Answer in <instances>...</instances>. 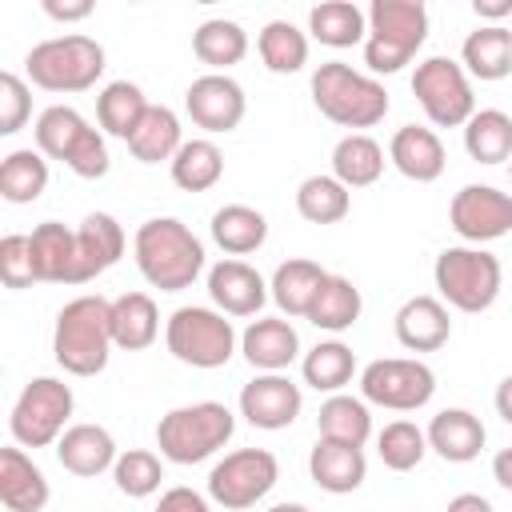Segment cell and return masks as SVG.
<instances>
[{
	"label": "cell",
	"mask_w": 512,
	"mask_h": 512,
	"mask_svg": "<svg viewBox=\"0 0 512 512\" xmlns=\"http://www.w3.org/2000/svg\"><path fill=\"white\" fill-rule=\"evenodd\" d=\"M32 116V88L16 72H0V136H16Z\"/></svg>",
	"instance_id": "bcb514c9"
},
{
	"label": "cell",
	"mask_w": 512,
	"mask_h": 512,
	"mask_svg": "<svg viewBox=\"0 0 512 512\" xmlns=\"http://www.w3.org/2000/svg\"><path fill=\"white\" fill-rule=\"evenodd\" d=\"M388 160L400 176L416 180V184H432L444 176V164H448V152H444V140L424 128V124H404L392 132L388 140Z\"/></svg>",
	"instance_id": "ac0fdd59"
},
{
	"label": "cell",
	"mask_w": 512,
	"mask_h": 512,
	"mask_svg": "<svg viewBox=\"0 0 512 512\" xmlns=\"http://www.w3.org/2000/svg\"><path fill=\"white\" fill-rule=\"evenodd\" d=\"M240 352L256 372H284L300 356V336L284 316H256L240 332Z\"/></svg>",
	"instance_id": "ffe728a7"
},
{
	"label": "cell",
	"mask_w": 512,
	"mask_h": 512,
	"mask_svg": "<svg viewBox=\"0 0 512 512\" xmlns=\"http://www.w3.org/2000/svg\"><path fill=\"white\" fill-rule=\"evenodd\" d=\"M164 344H168V352H172L180 364L212 372V368H224V364L236 356L240 336H236L232 320H228L220 308L184 304V308H176V312L168 316V324H164Z\"/></svg>",
	"instance_id": "9c48e42d"
},
{
	"label": "cell",
	"mask_w": 512,
	"mask_h": 512,
	"mask_svg": "<svg viewBox=\"0 0 512 512\" xmlns=\"http://www.w3.org/2000/svg\"><path fill=\"white\" fill-rule=\"evenodd\" d=\"M256 52L264 60L268 72L276 76H292L308 64V36L292 24V20H268L256 36Z\"/></svg>",
	"instance_id": "b9f144b4"
},
{
	"label": "cell",
	"mask_w": 512,
	"mask_h": 512,
	"mask_svg": "<svg viewBox=\"0 0 512 512\" xmlns=\"http://www.w3.org/2000/svg\"><path fill=\"white\" fill-rule=\"evenodd\" d=\"M156 512H212V504H208V496H200L196 488H184V484H176V488L160 492V504H156Z\"/></svg>",
	"instance_id": "c3c4849f"
},
{
	"label": "cell",
	"mask_w": 512,
	"mask_h": 512,
	"mask_svg": "<svg viewBox=\"0 0 512 512\" xmlns=\"http://www.w3.org/2000/svg\"><path fill=\"white\" fill-rule=\"evenodd\" d=\"M140 276L160 292H184L204 272V244L176 216H152L132 236Z\"/></svg>",
	"instance_id": "6da1fadb"
},
{
	"label": "cell",
	"mask_w": 512,
	"mask_h": 512,
	"mask_svg": "<svg viewBox=\"0 0 512 512\" xmlns=\"http://www.w3.org/2000/svg\"><path fill=\"white\" fill-rule=\"evenodd\" d=\"M312 104L340 128H372L388 116V92L376 76L356 72L344 60H328L312 72Z\"/></svg>",
	"instance_id": "3957f363"
},
{
	"label": "cell",
	"mask_w": 512,
	"mask_h": 512,
	"mask_svg": "<svg viewBox=\"0 0 512 512\" xmlns=\"http://www.w3.org/2000/svg\"><path fill=\"white\" fill-rule=\"evenodd\" d=\"M36 148L48 156V160H60L68 164L80 180H100L108 176L112 168V156H108V144H104V132L92 128L72 104H52L36 116Z\"/></svg>",
	"instance_id": "8992f818"
},
{
	"label": "cell",
	"mask_w": 512,
	"mask_h": 512,
	"mask_svg": "<svg viewBox=\"0 0 512 512\" xmlns=\"http://www.w3.org/2000/svg\"><path fill=\"white\" fill-rule=\"evenodd\" d=\"M436 372L416 356H380L360 368V396L376 408L416 412L432 400Z\"/></svg>",
	"instance_id": "4fadbf2b"
},
{
	"label": "cell",
	"mask_w": 512,
	"mask_h": 512,
	"mask_svg": "<svg viewBox=\"0 0 512 512\" xmlns=\"http://www.w3.org/2000/svg\"><path fill=\"white\" fill-rule=\"evenodd\" d=\"M412 96L436 128H464L476 112L472 76L452 56H428L412 72Z\"/></svg>",
	"instance_id": "8fae6325"
},
{
	"label": "cell",
	"mask_w": 512,
	"mask_h": 512,
	"mask_svg": "<svg viewBox=\"0 0 512 512\" xmlns=\"http://www.w3.org/2000/svg\"><path fill=\"white\" fill-rule=\"evenodd\" d=\"M72 408H76V396L64 380L56 376H36L24 384V392L16 396L12 404V416H8V432L20 448H48L56 444L72 424Z\"/></svg>",
	"instance_id": "30bf717a"
},
{
	"label": "cell",
	"mask_w": 512,
	"mask_h": 512,
	"mask_svg": "<svg viewBox=\"0 0 512 512\" xmlns=\"http://www.w3.org/2000/svg\"><path fill=\"white\" fill-rule=\"evenodd\" d=\"M208 296L224 316H260L268 304V280L248 264V260H220L208 268Z\"/></svg>",
	"instance_id": "e0dca14e"
},
{
	"label": "cell",
	"mask_w": 512,
	"mask_h": 512,
	"mask_svg": "<svg viewBox=\"0 0 512 512\" xmlns=\"http://www.w3.org/2000/svg\"><path fill=\"white\" fill-rule=\"evenodd\" d=\"M172 184L184 188V192H208L220 184L224 176V152L216 148V140L208 136H196V140H184L180 152L172 156Z\"/></svg>",
	"instance_id": "d590c367"
},
{
	"label": "cell",
	"mask_w": 512,
	"mask_h": 512,
	"mask_svg": "<svg viewBox=\"0 0 512 512\" xmlns=\"http://www.w3.org/2000/svg\"><path fill=\"white\" fill-rule=\"evenodd\" d=\"M508 176H512V160H508Z\"/></svg>",
	"instance_id": "9f6ffc18"
},
{
	"label": "cell",
	"mask_w": 512,
	"mask_h": 512,
	"mask_svg": "<svg viewBox=\"0 0 512 512\" xmlns=\"http://www.w3.org/2000/svg\"><path fill=\"white\" fill-rule=\"evenodd\" d=\"M184 112L196 128H204L208 136H220V132H232L240 128L244 112H248V96L244 88L228 76V72H204L188 84L184 92Z\"/></svg>",
	"instance_id": "9a60e30c"
},
{
	"label": "cell",
	"mask_w": 512,
	"mask_h": 512,
	"mask_svg": "<svg viewBox=\"0 0 512 512\" xmlns=\"http://www.w3.org/2000/svg\"><path fill=\"white\" fill-rule=\"evenodd\" d=\"M324 276H328V272H324L316 260L292 256V260L276 264V272H272V280H268V292H272V300H276V308H280L284 316H308V308H312V300H316Z\"/></svg>",
	"instance_id": "83f0119b"
},
{
	"label": "cell",
	"mask_w": 512,
	"mask_h": 512,
	"mask_svg": "<svg viewBox=\"0 0 512 512\" xmlns=\"http://www.w3.org/2000/svg\"><path fill=\"white\" fill-rule=\"evenodd\" d=\"M460 64L472 80H504L512 72V32L504 24H480L464 36Z\"/></svg>",
	"instance_id": "4316f807"
},
{
	"label": "cell",
	"mask_w": 512,
	"mask_h": 512,
	"mask_svg": "<svg viewBox=\"0 0 512 512\" xmlns=\"http://www.w3.org/2000/svg\"><path fill=\"white\" fill-rule=\"evenodd\" d=\"M492 400H496L500 420H504V424H512V372H508V376L496 384V396H492Z\"/></svg>",
	"instance_id": "db71d44e"
},
{
	"label": "cell",
	"mask_w": 512,
	"mask_h": 512,
	"mask_svg": "<svg viewBox=\"0 0 512 512\" xmlns=\"http://www.w3.org/2000/svg\"><path fill=\"white\" fill-rule=\"evenodd\" d=\"M268 512H312V508H304V504H288V500H284V504H272Z\"/></svg>",
	"instance_id": "11a10c76"
},
{
	"label": "cell",
	"mask_w": 512,
	"mask_h": 512,
	"mask_svg": "<svg viewBox=\"0 0 512 512\" xmlns=\"http://www.w3.org/2000/svg\"><path fill=\"white\" fill-rule=\"evenodd\" d=\"M48 496H52V488H48L44 472L36 468V460L20 444L0 448V504L8 512H40L48 504Z\"/></svg>",
	"instance_id": "d4e9b609"
},
{
	"label": "cell",
	"mask_w": 512,
	"mask_h": 512,
	"mask_svg": "<svg viewBox=\"0 0 512 512\" xmlns=\"http://www.w3.org/2000/svg\"><path fill=\"white\" fill-rule=\"evenodd\" d=\"M392 324H396V340L408 352H436L452 336L448 304L440 296H412V300H404Z\"/></svg>",
	"instance_id": "603a6c76"
},
{
	"label": "cell",
	"mask_w": 512,
	"mask_h": 512,
	"mask_svg": "<svg viewBox=\"0 0 512 512\" xmlns=\"http://www.w3.org/2000/svg\"><path fill=\"white\" fill-rule=\"evenodd\" d=\"M192 52L212 72H228L232 64H240L248 56V32L236 20H204L192 32Z\"/></svg>",
	"instance_id": "60d3db41"
},
{
	"label": "cell",
	"mask_w": 512,
	"mask_h": 512,
	"mask_svg": "<svg viewBox=\"0 0 512 512\" xmlns=\"http://www.w3.org/2000/svg\"><path fill=\"white\" fill-rule=\"evenodd\" d=\"M116 456H120V452H116V440H112V432H108L104 424H72V428L56 440V460H60V468L72 472V476H84V480L108 472V468L116 464Z\"/></svg>",
	"instance_id": "cb8c5ba5"
},
{
	"label": "cell",
	"mask_w": 512,
	"mask_h": 512,
	"mask_svg": "<svg viewBox=\"0 0 512 512\" xmlns=\"http://www.w3.org/2000/svg\"><path fill=\"white\" fill-rule=\"evenodd\" d=\"M300 408H304V392L284 372H256L240 388V416L252 428L280 432V428H288L300 416Z\"/></svg>",
	"instance_id": "2e32d148"
},
{
	"label": "cell",
	"mask_w": 512,
	"mask_h": 512,
	"mask_svg": "<svg viewBox=\"0 0 512 512\" xmlns=\"http://www.w3.org/2000/svg\"><path fill=\"white\" fill-rule=\"evenodd\" d=\"M124 256V228L108 212H88L76 228V284L104 276Z\"/></svg>",
	"instance_id": "d6986e66"
},
{
	"label": "cell",
	"mask_w": 512,
	"mask_h": 512,
	"mask_svg": "<svg viewBox=\"0 0 512 512\" xmlns=\"http://www.w3.org/2000/svg\"><path fill=\"white\" fill-rule=\"evenodd\" d=\"M432 280H436V292L448 308L476 316V312H488L496 304L500 284H504V268L492 252H484L476 244H452L436 256Z\"/></svg>",
	"instance_id": "52a82bcc"
},
{
	"label": "cell",
	"mask_w": 512,
	"mask_h": 512,
	"mask_svg": "<svg viewBox=\"0 0 512 512\" xmlns=\"http://www.w3.org/2000/svg\"><path fill=\"white\" fill-rule=\"evenodd\" d=\"M48 188V156L40 148H16L0 164V196L8 204H32Z\"/></svg>",
	"instance_id": "ab89813d"
},
{
	"label": "cell",
	"mask_w": 512,
	"mask_h": 512,
	"mask_svg": "<svg viewBox=\"0 0 512 512\" xmlns=\"http://www.w3.org/2000/svg\"><path fill=\"white\" fill-rule=\"evenodd\" d=\"M308 32L328 48H352L368 40V12L352 0H324L308 12Z\"/></svg>",
	"instance_id": "836d02e7"
},
{
	"label": "cell",
	"mask_w": 512,
	"mask_h": 512,
	"mask_svg": "<svg viewBox=\"0 0 512 512\" xmlns=\"http://www.w3.org/2000/svg\"><path fill=\"white\" fill-rule=\"evenodd\" d=\"M44 12L60 24H76L92 16V0H44Z\"/></svg>",
	"instance_id": "681fc988"
},
{
	"label": "cell",
	"mask_w": 512,
	"mask_h": 512,
	"mask_svg": "<svg viewBox=\"0 0 512 512\" xmlns=\"http://www.w3.org/2000/svg\"><path fill=\"white\" fill-rule=\"evenodd\" d=\"M212 240H216L220 252L240 260V256H248L256 248H264L268 220H264V212H256L248 204H224V208L212 212Z\"/></svg>",
	"instance_id": "1f68e13d"
},
{
	"label": "cell",
	"mask_w": 512,
	"mask_h": 512,
	"mask_svg": "<svg viewBox=\"0 0 512 512\" xmlns=\"http://www.w3.org/2000/svg\"><path fill=\"white\" fill-rule=\"evenodd\" d=\"M332 176L352 192V188H368L384 176V148L368 136V132H348L336 140L332 148Z\"/></svg>",
	"instance_id": "4dcf8cb0"
},
{
	"label": "cell",
	"mask_w": 512,
	"mask_h": 512,
	"mask_svg": "<svg viewBox=\"0 0 512 512\" xmlns=\"http://www.w3.org/2000/svg\"><path fill=\"white\" fill-rule=\"evenodd\" d=\"M0 280L4 288H32L36 284V268H32V248H28V236L12 232L0 240Z\"/></svg>",
	"instance_id": "7dc6e473"
},
{
	"label": "cell",
	"mask_w": 512,
	"mask_h": 512,
	"mask_svg": "<svg viewBox=\"0 0 512 512\" xmlns=\"http://www.w3.org/2000/svg\"><path fill=\"white\" fill-rule=\"evenodd\" d=\"M296 212L308 224H340L352 212V192L336 176H308L296 188Z\"/></svg>",
	"instance_id": "7bdbcfd3"
},
{
	"label": "cell",
	"mask_w": 512,
	"mask_h": 512,
	"mask_svg": "<svg viewBox=\"0 0 512 512\" xmlns=\"http://www.w3.org/2000/svg\"><path fill=\"white\" fill-rule=\"evenodd\" d=\"M492 480H496L504 492H512V448H500V452L492 456Z\"/></svg>",
	"instance_id": "f5cc1de1"
},
{
	"label": "cell",
	"mask_w": 512,
	"mask_h": 512,
	"mask_svg": "<svg viewBox=\"0 0 512 512\" xmlns=\"http://www.w3.org/2000/svg\"><path fill=\"white\" fill-rule=\"evenodd\" d=\"M276 480H280V464L268 448H236L212 464L208 500L228 512H244V508L260 504L276 488Z\"/></svg>",
	"instance_id": "7c38bea8"
},
{
	"label": "cell",
	"mask_w": 512,
	"mask_h": 512,
	"mask_svg": "<svg viewBox=\"0 0 512 512\" xmlns=\"http://www.w3.org/2000/svg\"><path fill=\"white\" fill-rule=\"evenodd\" d=\"M236 432V416L220 400H196L180 404L160 416L156 424V448L172 464H200L216 456Z\"/></svg>",
	"instance_id": "5b68a950"
},
{
	"label": "cell",
	"mask_w": 512,
	"mask_h": 512,
	"mask_svg": "<svg viewBox=\"0 0 512 512\" xmlns=\"http://www.w3.org/2000/svg\"><path fill=\"white\" fill-rule=\"evenodd\" d=\"M448 224L468 244H488L512 232V196L492 184H464L448 204Z\"/></svg>",
	"instance_id": "5bb4252c"
},
{
	"label": "cell",
	"mask_w": 512,
	"mask_h": 512,
	"mask_svg": "<svg viewBox=\"0 0 512 512\" xmlns=\"http://www.w3.org/2000/svg\"><path fill=\"white\" fill-rule=\"evenodd\" d=\"M112 480H116V488H120L124 496L144 500V496L160 492L164 464H160V456L148 452V448H128V452L116 456V464H112Z\"/></svg>",
	"instance_id": "f6af8a7d"
},
{
	"label": "cell",
	"mask_w": 512,
	"mask_h": 512,
	"mask_svg": "<svg viewBox=\"0 0 512 512\" xmlns=\"http://www.w3.org/2000/svg\"><path fill=\"white\" fill-rule=\"evenodd\" d=\"M112 348V300L88 292L56 312L52 356L68 376H100L108 368Z\"/></svg>",
	"instance_id": "7a4b0ae2"
},
{
	"label": "cell",
	"mask_w": 512,
	"mask_h": 512,
	"mask_svg": "<svg viewBox=\"0 0 512 512\" xmlns=\"http://www.w3.org/2000/svg\"><path fill=\"white\" fill-rule=\"evenodd\" d=\"M308 472H312L316 488H324L332 496H348V492H356L364 484L368 460H364V448H356V444H340V440L316 436V444L308 452Z\"/></svg>",
	"instance_id": "7402d4cb"
},
{
	"label": "cell",
	"mask_w": 512,
	"mask_h": 512,
	"mask_svg": "<svg viewBox=\"0 0 512 512\" xmlns=\"http://www.w3.org/2000/svg\"><path fill=\"white\" fill-rule=\"evenodd\" d=\"M360 312H364L360 288H356L348 276H332V272H328L304 320L316 324L320 332H348V328L360 320Z\"/></svg>",
	"instance_id": "d6a6232c"
},
{
	"label": "cell",
	"mask_w": 512,
	"mask_h": 512,
	"mask_svg": "<svg viewBox=\"0 0 512 512\" xmlns=\"http://www.w3.org/2000/svg\"><path fill=\"white\" fill-rule=\"evenodd\" d=\"M300 372H304V384H308V388L336 396V392H344V384H352V376H356V352H352L344 340H320L316 348L304 352Z\"/></svg>",
	"instance_id": "8d00e7d4"
},
{
	"label": "cell",
	"mask_w": 512,
	"mask_h": 512,
	"mask_svg": "<svg viewBox=\"0 0 512 512\" xmlns=\"http://www.w3.org/2000/svg\"><path fill=\"white\" fill-rule=\"evenodd\" d=\"M144 112H148V96H144V88L132 84V80H112V84H104V92L96 96V124H100V132H104V136H116V140H124V144H128L132 132L140 128Z\"/></svg>",
	"instance_id": "f546056e"
},
{
	"label": "cell",
	"mask_w": 512,
	"mask_h": 512,
	"mask_svg": "<svg viewBox=\"0 0 512 512\" xmlns=\"http://www.w3.org/2000/svg\"><path fill=\"white\" fill-rule=\"evenodd\" d=\"M444 512H496V508H492V500L480 496V492H460V496L448 500Z\"/></svg>",
	"instance_id": "f907efd6"
},
{
	"label": "cell",
	"mask_w": 512,
	"mask_h": 512,
	"mask_svg": "<svg viewBox=\"0 0 512 512\" xmlns=\"http://www.w3.org/2000/svg\"><path fill=\"white\" fill-rule=\"evenodd\" d=\"M180 144H184L180 116H176L172 108H164V104H148L140 128H136L132 140H128V152H132L140 164H160V160L172 164V156L180 152Z\"/></svg>",
	"instance_id": "e575fe53"
},
{
	"label": "cell",
	"mask_w": 512,
	"mask_h": 512,
	"mask_svg": "<svg viewBox=\"0 0 512 512\" xmlns=\"http://www.w3.org/2000/svg\"><path fill=\"white\" fill-rule=\"evenodd\" d=\"M160 336V308L148 292H124L112 300V340L124 352H144Z\"/></svg>",
	"instance_id": "f1b7e54d"
},
{
	"label": "cell",
	"mask_w": 512,
	"mask_h": 512,
	"mask_svg": "<svg viewBox=\"0 0 512 512\" xmlns=\"http://www.w3.org/2000/svg\"><path fill=\"white\" fill-rule=\"evenodd\" d=\"M424 436H428V448H432L440 460H448V464H468V460H476V456L484 452V440H488L480 416L468 412V408H444V412H436V416L428 420Z\"/></svg>",
	"instance_id": "44dd1931"
},
{
	"label": "cell",
	"mask_w": 512,
	"mask_h": 512,
	"mask_svg": "<svg viewBox=\"0 0 512 512\" xmlns=\"http://www.w3.org/2000/svg\"><path fill=\"white\" fill-rule=\"evenodd\" d=\"M316 428L324 440H340V444H356L364 448V440L372 436V412H368V400L364 396H348V392H336L320 404L316 412Z\"/></svg>",
	"instance_id": "74e56055"
},
{
	"label": "cell",
	"mask_w": 512,
	"mask_h": 512,
	"mask_svg": "<svg viewBox=\"0 0 512 512\" xmlns=\"http://www.w3.org/2000/svg\"><path fill=\"white\" fill-rule=\"evenodd\" d=\"M428 40V8L420 0H372L368 8V40L364 64L372 76H392Z\"/></svg>",
	"instance_id": "277c9868"
},
{
	"label": "cell",
	"mask_w": 512,
	"mask_h": 512,
	"mask_svg": "<svg viewBox=\"0 0 512 512\" xmlns=\"http://www.w3.org/2000/svg\"><path fill=\"white\" fill-rule=\"evenodd\" d=\"M428 452V436L424 428H416L412 420H392L380 428L376 436V456L384 460V468L392 472H412Z\"/></svg>",
	"instance_id": "ee69618b"
},
{
	"label": "cell",
	"mask_w": 512,
	"mask_h": 512,
	"mask_svg": "<svg viewBox=\"0 0 512 512\" xmlns=\"http://www.w3.org/2000/svg\"><path fill=\"white\" fill-rule=\"evenodd\" d=\"M472 12L480 16V20H504V16H512V0H472Z\"/></svg>",
	"instance_id": "816d5d0a"
},
{
	"label": "cell",
	"mask_w": 512,
	"mask_h": 512,
	"mask_svg": "<svg viewBox=\"0 0 512 512\" xmlns=\"http://www.w3.org/2000/svg\"><path fill=\"white\" fill-rule=\"evenodd\" d=\"M24 72L44 92H60V96L88 92L104 76V48L84 32L52 36V40H40L24 56Z\"/></svg>",
	"instance_id": "ba28073f"
},
{
	"label": "cell",
	"mask_w": 512,
	"mask_h": 512,
	"mask_svg": "<svg viewBox=\"0 0 512 512\" xmlns=\"http://www.w3.org/2000/svg\"><path fill=\"white\" fill-rule=\"evenodd\" d=\"M32 268L44 284H76V228H64L60 220H44L28 232Z\"/></svg>",
	"instance_id": "484cf974"
},
{
	"label": "cell",
	"mask_w": 512,
	"mask_h": 512,
	"mask_svg": "<svg viewBox=\"0 0 512 512\" xmlns=\"http://www.w3.org/2000/svg\"><path fill=\"white\" fill-rule=\"evenodd\" d=\"M464 152L476 164H504L512 160V116L500 108H476L464 124Z\"/></svg>",
	"instance_id": "f35d334b"
}]
</instances>
